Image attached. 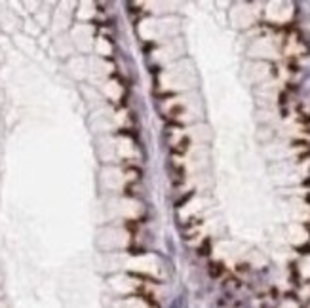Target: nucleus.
<instances>
[{
    "mask_svg": "<svg viewBox=\"0 0 310 308\" xmlns=\"http://www.w3.org/2000/svg\"><path fill=\"white\" fill-rule=\"evenodd\" d=\"M223 272H225V267H223L221 263H211V265H209V276H211V278H219Z\"/></svg>",
    "mask_w": 310,
    "mask_h": 308,
    "instance_id": "1",
    "label": "nucleus"
},
{
    "mask_svg": "<svg viewBox=\"0 0 310 308\" xmlns=\"http://www.w3.org/2000/svg\"><path fill=\"white\" fill-rule=\"evenodd\" d=\"M209 247H211V243H209V240H204L202 247L198 249V253L202 255V257H206V255H209Z\"/></svg>",
    "mask_w": 310,
    "mask_h": 308,
    "instance_id": "2",
    "label": "nucleus"
},
{
    "mask_svg": "<svg viewBox=\"0 0 310 308\" xmlns=\"http://www.w3.org/2000/svg\"><path fill=\"white\" fill-rule=\"evenodd\" d=\"M128 251H130V255H135V257L145 253V249H143V247H139V245H130V247H128Z\"/></svg>",
    "mask_w": 310,
    "mask_h": 308,
    "instance_id": "3",
    "label": "nucleus"
},
{
    "mask_svg": "<svg viewBox=\"0 0 310 308\" xmlns=\"http://www.w3.org/2000/svg\"><path fill=\"white\" fill-rule=\"evenodd\" d=\"M126 228H128V230H130V232H137V228H139V223H137V221H128V223H126Z\"/></svg>",
    "mask_w": 310,
    "mask_h": 308,
    "instance_id": "4",
    "label": "nucleus"
},
{
    "mask_svg": "<svg viewBox=\"0 0 310 308\" xmlns=\"http://www.w3.org/2000/svg\"><path fill=\"white\" fill-rule=\"evenodd\" d=\"M192 196H194V192H189V194H187V196H185V198H181V200L177 202V204H175V207H181V205H183V204H187V202H189L190 198H192Z\"/></svg>",
    "mask_w": 310,
    "mask_h": 308,
    "instance_id": "5",
    "label": "nucleus"
},
{
    "mask_svg": "<svg viewBox=\"0 0 310 308\" xmlns=\"http://www.w3.org/2000/svg\"><path fill=\"white\" fill-rule=\"evenodd\" d=\"M183 110H185V108H183V107H173V108H172V114L175 116V114H181Z\"/></svg>",
    "mask_w": 310,
    "mask_h": 308,
    "instance_id": "6",
    "label": "nucleus"
},
{
    "mask_svg": "<svg viewBox=\"0 0 310 308\" xmlns=\"http://www.w3.org/2000/svg\"><path fill=\"white\" fill-rule=\"evenodd\" d=\"M307 200H309V202H310V194H309V196H307Z\"/></svg>",
    "mask_w": 310,
    "mask_h": 308,
    "instance_id": "7",
    "label": "nucleus"
}]
</instances>
